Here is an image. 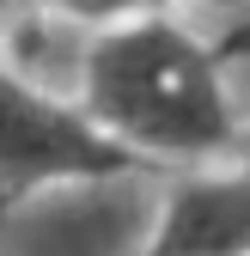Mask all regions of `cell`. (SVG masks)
<instances>
[{
    "label": "cell",
    "mask_w": 250,
    "mask_h": 256,
    "mask_svg": "<svg viewBox=\"0 0 250 256\" xmlns=\"http://www.w3.org/2000/svg\"><path fill=\"white\" fill-rule=\"evenodd\" d=\"M80 110L134 158H220L232 146L226 55L159 6L92 30L80 49Z\"/></svg>",
    "instance_id": "1"
},
{
    "label": "cell",
    "mask_w": 250,
    "mask_h": 256,
    "mask_svg": "<svg viewBox=\"0 0 250 256\" xmlns=\"http://www.w3.org/2000/svg\"><path fill=\"white\" fill-rule=\"evenodd\" d=\"M140 158L110 140L80 104H61L49 86L0 61V214L55 183H110Z\"/></svg>",
    "instance_id": "2"
},
{
    "label": "cell",
    "mask_w": 250,
    "mask_h": 256,
    "mask_svg": "<svg viewBox=\"0 0 250 256\" xmlns=\"http://www.w3.org/2000/svg\"><path fill=\"white\" fill-rule=\"evenodd\" d=\"M146 256H250V165L183 177L159 202Z\"/></svg>",
    "instance_id": "3"
},
{
    "label": "cell",
    "mask_w": 250,
    "mask_h": 256,
    "mask_svg": "<svg viewBox=\"0 0 250 256\" xmlns=\"http://www.w3.org/2000/svg\"><path fill=\"white\" fill-rule=\"evenodd\" d=\"M43 12L55 18H68V24H92V30H104V24H122V18H134V12H152V6H165V0H37Z\"/></svg>",
    "instance_id": "4"
},
{
    "label": "cell",
    "mask_w": 250,
    "mask_h": 256,
    "mask_svg": "<svg viewBox=\"0 0 250 256\" xmlns=\"http://www.w3.org/2000/svg\"><path fill=\"white\" fill-rule=\"evenodd\" d=\"M30 6H37V0H0V30H12V24L30 12Z\"/></svg>",
    "instance_id": "5"
},
{
    "label": "cell",
    "mask_w": 250,
    "mask_h": 256,
    "mask_svg": "<svg viewBox=\"0 0 250 256\" xmlns=\"http://www.w3.org/2000/svg\"><path fill=\"white\" fill-rule=\"evenodd\" d=\"M183 6H238V0H183Z\"/></svg>",
    "instance_id": "6"
}]
</instances>
